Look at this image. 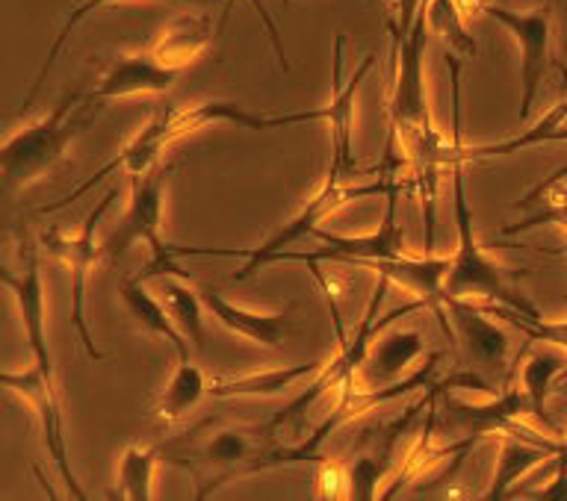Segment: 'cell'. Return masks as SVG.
I'll return each instance as SVG.
<instances>
[{"mask_svg": "<svg viewBox=\"0 0 567 501\" xmlns=\"http://www.w3.org/2000/svg\"><path fill=\"white\" fill-rule=\"evenodd\" d=\"M429 3L432 0H425L408 33L399 30V21L388 18V33L393 42V88L388 101L390 136L402 142L405 159L411 163V180L423 201L425 254H432L434 248V195H437L441 168L467 163V145L446 139L437 131L429 106V92H425Z\"/></svg>", "mask_w": 567, "mask_h": 501, "instance_id": "obj_1", "label": "cell"}, {"mask_svg": "<svg viewBox=\"0 0 567 501\" xmlns=\"http://www.w3.org/2000/svg\"><path fill=\"white\" fill-rule=\"evenodd\" d=\"M213 124H237V127H246V131H272V127H281V124H278V115L248 113L246 106L237 104V101H198V104L163 106V109H157V113L151 115V122L145 124V127H142V131L136 133V136H133V139L127 142V145H124V148L118 150L95 177L83 180L74 192H69L56 203H48L42 212L60 210L65 203L83 198V195L92 192L106 175H113L115 168H124L131 177L148 175L151 168H157L163 148H168V145L175 139H181V136H189V133L202 131V127H213Z\"/></svg>", "mask_w": 567, "mask_h": 501, "instance_id": "obj_2", "label": "cell"}, {"mask_svg": "<svg viewBox=\"0 0 567 501\" xmlns=\"http://www.w3.org/2000/svg\"><path fill=\"white\" fill-rule=\"evenodd\" d=\"M101 104H89L86 92H71L44 115L42 122L27 124L3 142V198L12 201L27 186L65 163L69 148L80 133L89 131Z\"/></svg>", "mask_w": 567, "mask_h": 501, "instance_id": "obj_3", "label": "cell"}, {"mask_svg": "<svg viewBox=\"0 0 567 501\" xmlns=\"http://www.w3.org/2000/svg\"><path fill=\"white\" fill-rule=\"evenodd\" d=\"M464 166L467 163H455L452 166V210H455V230H458V246L452 251V265L446 281H443V295L446 299H464L476 301V304H496V307H508L526 319H540L526 295L514 290L505 265L494 260L476 237L473 228V210H470L467 189H464Z\"/></svg>", "mask_w": 567, "mask_h": 501, "instance_id": "obj_4", "label": "cell"}, {"mask_svg": "<svg viewBox=\"0 0 567 501\" xmlns=\"http://www.w3.org/2000/svg\"><path fill=\"white\" fill-rule=\"evenodd\" d=\"M264 451V440L255 428H239V425L204 422L195 425L193 431L177 437L163 446L172 463L184 467L195 481V499H207L228 484L234 478L255 476V463Z\"/></svg>", "mask_w": 567, "mask_h": 501, "instance_id": "obj_5", "label": "cell"}, {"mask_svg": "<svg viewBox=\"0 0 567 501\" xmlns=\"http://www.w3.org/2000/svg\"><path fill=\"white\" fill-rule=\"evenodd\" d=\"M399 180L393 177V171H384V180H375V184L352 186L337 180V177L328 175L319 189L310 195L305 207H301L290 221H284L281 228L275 230L272 237L264 239L260 246L248 248V251H234V248H193V246H172V254L175 257H243L246 263L234 274V281H246L251 274H257L266 263H272L275 257L281 251H290V246H296L299 239L313 237L322 221H328L331 212H337L340 207L352 201H361V198H370V195H388Z\"/></svg>", "mask_w": 567, "mask_h": 501, "instance_id": "obj_6", "label": "cell"}, {"mask_svg": "<svg viewBox=\"0 0 567 501\" xmlns=\"http://www.w3.org/2000/svg\"><path fill=\"white\" fill-rule=\"evenodd\" d=\"M175 166H157L151 168L148 175L131 177V198H127V207H124L122 219L115 225V230L101 242L104 248V260L110 265H115L127 251H131L136 242H145L151 248V263L148 269H142V278H163V274H172V278H186L189 274L184 269H177L172 263V246L159 239V228H163V203H166V184L172 177Z\"/></svg>", "mask_w": 567, "mask_h": 501, "instance_id": "obj_7", "label": "cell"}, {"mask_svg": "<svg viewBox=\"0 0 567 501\" xmlns=\"http://www.w3.org/2000/svg\"><path fill=\"white\" fill-rule=\"evenodd\" d=\"M115 203V189H106L104 198L97 201V207L86 216L83 228L74 233V237H65L60 230H48L42 233V246L51 251L56 260H60L71 274V325L78 331L80 343L86 348L89 361L101 363L104 361V352L97 348L95 340H92V331H89L86 322V278L92 272V265L104 257V248L97 242V225L106 216V210Z\"/></svg>", "mask_w": 567, "mask_h": 501, "instance_id": "obj_8", "label": "cell"}, {"mask_svg": "<svg viewBox=\"0 0 567 501\" xmlns=\"http://www.w3.org/2000/svg\"><path fill=\"white\" fill-rule=\"evenodd\" d=\"M405 189H414V180L408 184H396L388 192V207H384V219L375 230L370 233H361V237H340V233H328V230L319 228L313 237L322 242V248L317 251H281L275 257L272 263H305L313 272L319 269L322 260L334 263V260H343V263L367 265L372 260H393V257L405 254V228L399 225V192Z\"/></svg>", "mask_w": 567, "mask_h": 501, "instance_id": "obj_9", "label": "cell"}, {"mask_svg": "<svg viewBox=\"0 0 567 501\" xmlns=\"http://www.w3.org/2000/svg\"><path fill=\"white\" fill-rule=\"evenodd\" d=\"M485 18L496 21L505 33H512L517 51H520V122H529L532 104L540 92V83L547 80V71L553 65V3H540L535 9L517 12V9L496 7L487 3Z\"/></svg>", "mask_w": 567, "mask_h": 501, "instance_id": "obj_10", "label": "cell"}, {"mask_svg": "<svg viewBox=\"0 0 567 501\" xmlns=\"http://www.w3.org/2000/svg\"><path fill=\"white\" fill-rule=\"evenodd\" d=\"M343 48L346 35L337 33L334 39V83H331V101L322 109H301L296 113L299 124L305 122H328L331 127V166H328V175L343 180V184H352V177L358 175V166H354V150H352V113H354V97H358V88H361L363 77L370 74V69L375 65V53H367L358 69L352 71V77L343 83Z\"/></svg>", "mask_w": 567, "mask_h": 501, "instance_id": "obj_11", "label": "cell"}, {"mask_svg": "<svg viewBox=\"0 0 567 501\" xmlns=\"http://www.w3.org/2000/svg\"><path fill=\"white\" fill-rule=\"evenodd\" d=\"M0 384L9 389V393H16L21 401H24L30 410H33L35 422H39V431H42V442L44 451L51 455L53 467L60 472V478L69 487V493L74 499H89L86 490L80 487L78 476H74V469H71L69 460V446H65V425H62V407H60V396H56V384L44 378L39 366H30L24 372H0Z\"/></svg>", "mask_w": 567, "mask_h": 501, "instance_id": "obj_12", "label": "cell"}, {"mask_svg": "<svg viewBox=\"0 0 567 501\" xmlns=\"http://www.w3.org/2000/svg\"><path fill=\"white\" fill-rule=\"evenodd\" d=\"M452 325V345L458 361L482 378H494L508 363V334L491 319L485 304L464 299H443Z\"/></svg>", "mask_w": 567, "mask_h": 501, "instance_id": "obj_13", "label": "cell"}, {"mask_svg": "<svg viewBox=\"0 0 567 501\" xmlns=\"http://www.w3.org/2000/svg\"><path fill=\"white\" fill-rule=\"evenodd\" d=\"M177 83V71L159 65L151 51L124 53L118 60L106 65L97 83L86 92L89 104H104V101H122L136 95H163Z\"/></svg>", "mask_w": 567, "mask_h": 501, "instance_id": "obj_14", "label": "cell"}, {"mask_svg": "<svg viewBox=\"0 0 567 501\" xmlns=\"http://www.w3.org/2000/svg\"><path fill=\"white\" fill-rule=\"evenodd\" d=\"M204 307L216 322L228 327L230 334L243 336L248 343L264 345L272 352H281L284 343L296 334V322H292V304L281 313H255V310L237 307L234 301H228L216 286H198Z\"/></svg>", "mask_w": 567, "mask_h": 501, "instance_id": "obj_15", "label": "cell"}, {"mask_svg": "<svg viewBox=\"0 0 567 501\" xmlns=\"http://www.w3.org/2000/svg\"><path fill=\"white\" fill-rule=\"evenodd\" d=\"M561 451V437H517V434H499V451H496V467L491 487L482 499H508L512 487L520 481L529 469L538 463H547L549 458H558Z\"/></svg>", "mask_w": 567, "mask_h": 501, "instance_id": "obj_16", "label": "cell"}, {"mask_svg": "<svg viewBox=\"0 0 567 501\" xmlns=\"http://www.w3.org/2000/svg\"><path fill=\"white\" fill-rule=\"evenodd\" d=\"M452 254L446 257H393V260H372L363 269H372L381 278H388L390 283H399L402 290H408L416 301H423L425 307L434 310L443 304V281L450 274Z\"/></svg>", "mask_w": 567, "mask_h": 501, "instance_id": "obj_17", "label": "cell"}, {"mask_svg": "<svg viewBox=\"0 0 567 501\" xmlns=\"http://www.w3.org/2000/svg\"><path fill=\"white\" fill-rule=\"evenodd\" d=\"M118 292H122V304L124 310H127V316L133 319V325L140 327L142 334L159 336V340L177 354V361H189L186 336L175 327L163 299H157V295L145 286V278H142V274H133V278L122 281Z\"/></svg>", "mask_w": 567, "mask_h": 501, "instance_id": "obj_18", "label": "cell"}, {"mask_svg": "<svg viewBox=\"0 0 567 501\" xmlns=\"http://www.w3.org/2000/svg\"><path fill=\"white\" fill-rule=\"evenodd\" d=\"M567 375V348L553 343H540L538 348L526 352V363H523V380L520 387L526 389L532 405V416L538 419L540 428L553 437H558L556 425L547 414V398L553 393L556 378Z\"/></svg>", "mask_w": 567, "mask_h": 501, "instance_id": "obj_19", "label": "cell"}, {"mask_svg": "<svg viewBox=\"0 0 567 501\" xmlns=\"http://www.w3.org/2000/svg\"><path fill=\"white\" fill-rule=\"evenodd\" d=\"M425 336L420 331H390L384 336H375L361 375L372 384H393L405 378V372L414 366L416 357H423Z\"/></svg>", "mask_w": 567, "mask_h": 501, "instance_id": "obj_20", "label": "cell"}, {"mask_svg": "<svg viewBox=\"0 0 567 501\" xmlns=\"http://www.w3.org/2000/svg\"><path fill=\"white\" fill-rule=\"evenodd\" d=\"M213 24L207 18L184 15L177 18L175 24L166 27L159 39L151 44L148 51L157 56L159 65H166L168 71H186L193 62L202 60V53L207 51V44L213 42Z\"/></svg>", "mask_w": 567, "mask_h": 501, "instance_id": "obj_21", "label": "cell"}, {"mask_svg": "<svg viewBox=\"0 0 567 501\" xmlns=\"http://www.w3.org/2000/svg\"><path fill=\"white\" fill-rule=\"evenodd\" d=\"M322 366H326V361H310V363H299V366H287V369L255 372V375H237V378H216L210 380L207 396L213 398L281 396L284 389L296 387L299 380L317 375Z\"/></svg>", "mask_w": 567, "mask_h": 501, "instance_id": "obj_22", "label": "cell"}, {"mask_svg": "<svg viewBox=\"0 0 567 501\" xmlns=\"http://www.w3.org/2000/svg\"><path fill=\"white\" fill-rule=\"evenodd\" d=\"M207 389H210V380H207V375L195 363L177 361L175 372L168 375L166 387H163V393H159L154 407H151V414H154L159 425H175L177 419H184L207 396Z\"/></svg>", "mask_w": 567, "mask_h": 501, "instance_id": "obj_23", "label": "cell"}, {"mask_svg": "<svg viewBox=\"0 0 567 501\" xmlns=\"http://www.w3.org/2000/svg\"><path fill=\"white\" fill-rule=\"evenodd\" d=\"M163 455V446H148V442H131L118 458L115 469V499L124 501H148L154 499V472H157Z\"/></svg>", "mask_w": 567, "mask_h": 501, "instance_id": "obj_24", "label": "cell"}, {"mask_svg": "<svg viewBox=\"0 0 567 501\" xmlns=\"http://www.w3.org/2000/svg\"><path fill=\"white\" fill-rule=\"evenodd\" d=\"M163 304H166L168 316H172L177 331L193 343V348L202 352L207 345V340H204V310L207 307H204L198 290H193L186 278L163 281Z\"/></svg>", "mask_w": 567, "mask_h": 501, "instance_id": "obj_25", "label": "cell"}, {"mask_svg": "<svg viewBox=\"0 0 567 501\" xmlns=\"http://www.w3.org/2000/svg\"><path fill=\"white\" fill-rule=\"evenodd\" d=\"M118 3H127V0H83V3H78V7L71 9L69 18H65V24L60 27V33H56V39H53L51 48H48V56H44L42 69H39L35 80H33V83H30V88H27L24 101H21V113H18V115H21V118H24V115L30 113V106L35 104V95L42 92L44 77L51 74L53 62L60 60L62 48H65V42H69L71 33H74V27H78L80 21H83V18L89 15V12H95V9H101V7H118ZM175 3H195V7H204V3H219V0H175ZM228 3H230V0H228Z\"/></svg>", "mask_w": 567, "mask_h": 501, "instance_id": "obj_26", "label": "cell"}, {"mask_svg": "<svg viewBox=\"0 0 567 501\" xmlns=\"http://www.w3.org/2000/svg\"><path fill=\"white\" fill-rule=\"evenodd\" d=\"M429 27L441 35L443 53L458 56V60H473L478 53L476 39L467 33V21L461 15L455 0H432L429 3Z\"/></svg>", "mask_w": 567, "mask_h": 501, "instance_id": "obj_27", "label": "cell"}, {"mask_svg": "<svg viewBox=\"0 0 567 501\" xmlns=\"http://www.w3.org/2000/svg\"><path fill=\"white\" fill-rule=\"evenodd\" d=\"M565 118H567V97L565 101H558V104L553 106V109H549V113L535 124V127L523 131L520 136H514V139L499 142V145H467V163H473V159L503 157V154H514V150L529 148V145H540V142L558 139V131H561Z\"/></svg>", "mask_w": 567, "mask_h": 501, "instance_id": "obj_28", "label": "cell"}, {"mask_svg": "<svg viewBox=\"0 0 567 501\" xmlns=\"http://www.w3.org/2000/svg\"><path fill=\"white\" fill-rule=\"evenodd\" d=\"M544 198V207L538 212H532L526 221H517V225H508L503 228L505 237H514V233H523V230H532V228H540V225H558V228L567 230V186L561 180H544L538 189H532L526 198H523L517 207H529V203L540 201Z\"/></svg>", "mask_w": 567, "mask_h": 501, "instance_id": "obj_29", "label": "cell"}, {"mask_svg": "<svg viewBox=\"0 0 567 501\" xmlns=\"http://www.w3.org/2000/svg\"><path fill=\"white\" fill-rule=\"evenodd\" d=\"M251 7L257 9V15H260V21H264L266 35H269V42H272L275 56H278V62H281V71H290V62H287V51H284V42H281V30H278V24H275V18L269 15V9L264 7V0H251Z\"/></svg>", "mask_w": 567, "mask_h": 501, "instance_id": "obj_30", "label": "cell"}, {"mask_svg": "<svg viewBox=\"0 0 567 501\" xmlns=\"http://www.w3.org/2000/svg\"><path fill=\"white\" fill-rule=\"evenodd\" d=\"M399 7V30L408 33L411 27H414L416 15H420V9H423L425 0H393Z\"/></svg>", "mask_w": 567, "mask_h": 501, "instance_id": "obj_31", "label": "cell"}, {"mask_svg": "<svg viewBox=\"0 0 567 501\" xmlns=\"http://www.w3.org/2000/svg\"><path fill=\"white\" fill-rule=\"evenodd\" d=\"M461 9V15H464V21H470V18H476L485 12V7L491 3V0H455Z\"/></svg>", "mask_w": 567, "mask_h": 501, "instance_id": "obj_32", "label": "cell"}, {"mask_svg": "<svg viewBox=\"0 0 567 501\" xmlns=\"http://www.w3.org/2000/svg\"><path fill=\"white\" fill-rule=\"evenodd\" d=\"M565 442H567V434H565Z\"/></svg>", "mask_w": 567, "mask_h": 501, "instance_id": "obj_33", "label": "cell"}]
</instances>
